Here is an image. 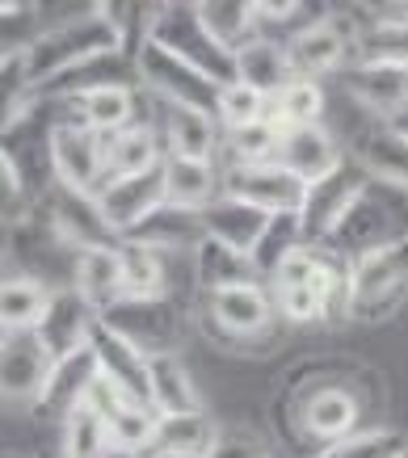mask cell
<instances>
[{"label": "cell", "mask_w": 408, "mask_h": 458, "mask_svg": "<svg viewBox=\"0 0 408 458\" xmlns=\"http://www.w3.org/2000/svg\"><path fill=\"white\" fill-rule=\"evenodd\" d=\"M123 55V38L110 26V17L101 13V4H93L89 13H76L59 26H47L43 34H34L26 47V76L30 89H51L55 81L72 76V72L101 64V59ZM127 59V55H123Z\"/></svg>", "instance_id": "6da1fadb"}, {"label": "cell", "mask_w": 408, "mask_h": 458, "mask_svg": "<svg viewBox=\"0 0 408 458\" xmlns=\"http://www.w3.org/2000/svg\"><path fill=\"white\" fill-rule=\"evenodd\" d=\"M135 76L148 93L160 98V106H185V110H219V93L224 84L211 81L202 68H194L190 59H182L177 51H169L165 42L148 38L135 55Z\"/></svg>", "instance_id": "7a4b0ae2"}, {"label": "cell", "mask_w": 408, "mask_h": 458, "mask_svg": "<svg viewBox=\"0 0 408 458\" xmlns=\"http://www.w3.org/2000/svg\"><path fill=\"white\" fill-rule=\"evenodd\" d=\"M98 319L110 333L131 341L143 358L182 353L185 316H182V303H177L173 294H160V299H118V303L106 307Z\"/></svg>", "instance_id": "3957f363"}, {"label": "cell", "mask_w": 408, "mask_h": 458, "mask_svg": "<svg viewBox=\"0 0 408 458\" xmlns=\"http://www.w3.org/2000/svg\"><path fill=\"white\" fill-rule=\"evenodd\" d=\"M408 299V240L350 261V316L383 319Z\"/></svg>", "instance_id": "277c9868"}, {"label": "cell", "mask_w": 408, "mask_h": 458, "mask_svg": "<svg viewBox=\"0 0 408 458\" xmlns=\"http://www.w3.org/2000/svg\"><path fill=\"white\" fill-rule=\"evenodd\" d=\"M47 160H51V173H55V185L72 190V194L98 198L106 190V181H110L106 135H98L81 118L76 123H55L47 131Z\"/></svg>", "instance_id": "5b68a950"}, {"label": "cell", "mask_w": 408, "mask_h": 458, "mask_svg": "<svg viewBox=\"0 0 408 458\" xmlns=\"http://www.w3.org/2000/svg\"><path fill=\"white\" fill-rule=\"evenodd\" d=\"M395 240H408L404 223L395 215L392 198H387V185H366V194L350 207V215L337 223V232L328 236L324 249H333L345 261H358L366 252L383 249V244H395Z\"/></svg>", "instance_id": "8992f818"}, {"label": "cell", "mask_w": 408, "mask_h": 458, "mask_svg": "<svg viewBox=\"0 0 408 458\" xmlns=\"http://www.w3.org/2000/svg\"><path fill=\"white\" fill-rule=\"evenodd\" d=\"M152 38L165 42L169 51H177L182 59H190L194 68H202L211 81L232 84L236 81V55L224 51L219 42L202 30L194 4H156V21H152Z\"/></svg>", "instance_id": "52a82bcc"}, {"label": "cell", "mask_w": 408, "mask_h": 458, "mask_svg": "<svg viewBox=\"0 0 408 458\" xmlns=\"http://www.w3.org/2000/svg\"><path fill=\"white\" fill-rule=\"evenodd\" d=\"M366 168L358 160H345L337 173H328V177L311 181L308 185V198H303V210H299V223H303V244L308 249H324L328 236L337 232V223L350 215V207L358 198L366 194Z\"/></svg>", "instance_id": "ba28073f"}, {"label": "cell", "mask_w": 408, "mask_h": 458, "mask_svg": "<svg viewBox=\"0 0 408 458\" xmlns=\"http://www.w3.org/2000/svg\"><path fill=\"white\" fill-rule=\"evenodd\" d=\"M55 370V353L38 333H4L0 336V387L4 403L38 408L47 378Z\"/></svg>", "instance_id": "9c48e42d"}, {"label": "cell", "mask_w": 408, "mask_h": 458, "mask_svg": "<svg viewBox=\"0 0 408 458\" xmlns=\"http://www.w3.org/2000/svg\"><path fill=\"white\" fill-rule=\"evenodd\" d=\"M224 194L244 207L266 210V215H299L308 185L269 160V165H232L224 173Z\"/></svg>", "instance_id": "30bf717a"}, {"label": "cell", "mask_w": 408, "mask_h": 458, "mask_svg": "<svg viewBox=\"0 0 408 458\" xmlns=\"http://www.w3.org/2000/svg\"><path fill=\"white\" fill-rule=\"evenodd\" d=\"M165 202H169L165 165L152 168V173H140V177H114V181H106V190L98 194L101 215H106V223H110V232L118 240L135 236Z\"/></svg>", "instance_id": "8fae6325"}, {"label": "cell", "mask_w": 408, "mask_h": 458, "mask_svg": "<svg viewBox=\"0 0 408 458\" xmlns=\"http://www.w3.org/2000/svg\"><path fill=\"white\" fill-rule=\"evenodd\" d=\"M43 219L72 257L85 249H110V244H118V236L110 232V223H106V215H101V207H98V198L72 194V190H59L55 185V190L47 194Z\"/></svg>", "instance_id": "7c38bea8"}, {"label": "cell", "mask_w": 408, "mask_h": 458, "mask_svg": "<svg viewBox=\"0 0 408 458\" xmlns=\"http://www.w3.org/2000/svg\"><path fill=\"white\" fill-rule=\"evenodd\" d=\"M299 429L303 437H316L320 445H333V442H345L358 433L362 425V403L353 395L350 387H337V383H320V387L303 391L299 400Z\"/></svg>", "instance_id": "4fadbf2b"}, {"label": "cell", "mask_w": 408, "mask_h": 458, "mask_svg": "<svg viewBox=\"0 0 408 458\" xmlns=\"http://www.w3.org/2000/svg\"><path fill=\"white\" fill-rule=\"evenodd\" d=\"M93 328H98V307L89 303L76 286H55V299H51L43 324L34 333L43 336L47 349L59 361V358H68V353H76V349H89Z\"/></svg>", "instance_id": "5bb4252c"}, {"label": "cell", "mask_w": 408, "mask_h": 458, "mask_svg": "<svg viewBox=\"0 0 408 458\" xmlns=\"http://www.w3.org/2000/svg\"><path fill=\"white\" fill-rule=\"evenodd\" d=\"M350 160L366 168L375 185H387L395 194H408V140L387 123H375L358 131L350 143Z\"/></svg>", "instance_id": "9a60e30c"}, {"label": "cell", "mask_w": 408, "mask_h": 458, "mask_svg": "<svg viewBox=\"0 0 408 458\" xmlns=\"http://www.w3.org/2000/svg\"><path fill=\"white\" fill-rule=\"evenodd\" d=\"M345 89L366 114L379 123H395L408 114V68H387V64H353L345 72Z\"/></svg>", "instance_id": "2e32d148"}, {"label": "cell", "mask_w": 408, "mask_h": 458, "mask_svg": "<svg viewBox=\"0 0 408 458\" xmlns=\"http://www.w3.org/2000/svg\"><path fill=\"white\" fill-rule=\"evenodd\" d=\"M98 378H101V370H98V353H93V345L76 349V353H68V358H59L55 370H51V378H47V387H43L38 412L64 425V420L89 400V391H93Z\"/></svg>", "instance_id": "e0dca14e"}, {"label": "cell", "mask_w": 408, "mask_h": 458, "mask_svg": "<svg viewBox=\"0 0 408 458\" xmlns=\"http://www.w3.org/2000/svg\"><path fill=\"white\" fill-rule=\"evenodd\" d=\"M345 160H350V156L341 152L337 140H333L324 126H295V131H286L278 143V156H274V165H282L286 173H295L303 185L337 173Z\"/></svg>", "instance_id": "ac0fdd59"}, {"label": "cell", "mask_w": 408, "mask_h": 458, "mask_svg": "<svg viewBox=\"0 0 408 458\" xmlns=\"http://www.w3.org/2000/svg\"><path fill=\"white\" fill-rule=\"evenodd\" d=\"M291 47V59H295V72L299 76H308V81H316V76H328V72H337L345 59H350V51L358 47V42L341 30L337 17H320V21H311V26H303L295 34V38L286 42Z\"/></svg>", "instance_id": "d6986e66"}, {"label": "cell", "mask_w": 408, "mask_h": 458, "mask_svg": "<svg viewBox=\"0 0 408 458\" xmlns=\"http://www.w3.org/2000/svg\"><path fill=\"white\" fill-rule=\"evenodd\" d=\"M89 345L98 353V370L110 387H118L127 400L148 403V358H143L140 349L131 345V341H123L118 333H110L101 319H98V328H93V336H89Z\"/></svg>", "instance_id": "ffe728a7"}, {"label": "cell", "mask_w": 408, "mask_h": 458, "mask_svg": "<svg viewBox=\"0 0 408 458\" xmlns=\"http://www.w3.org/2000/svg\"><path fill=\"white\" fill-rule=\"evenodd\" d=\"M160 140H165V156L211 160L215 165V152H219V118L207 110L165 106V114H160Z\"/></svg>", "instance_id": "44dd1931"}, {"label": "cell", "mask_w": 408, "mask_h": 458, "mask_svg": "<svg viewBox=\"0 0 408 458\" xmlns=\"http://www.w3.org/2000/svg\"><path fill=\"white\" fill-rule=\"evenodd\" d=\"M72 106L81 110V123L93 126L98 135H123L131 126L140 123V98H135V84L127 81H106V84H93L85 93H72Z\"/></svg>", "instance_id": "7402d4cb"}, {"label": "cell", "mask_w": 408, "mask_h": 458, "mask_svg": "<svg viewBox=\"0 0 408 458\" xmlns=\"http://www.w3.org/2000/svg\"><path fill=\"white\" fill-rule=\"evenodd\" d=\"M148 403L160 417H177V412H207L202 408V391H198L190 366L182 353H160L148 358Z\"/></svg>", "instance_id": "603a6c76"}, {"label": "cell", "mask_w": 408, "mask_h": 458, "mask_svg": "<svg viewBox=\"0 0 408 458\" xmlns=\"http://www.w3.org/2000/svg\"><path fill=\"white\" fill-rule=\"evenodd\" d=\"M295 76L299 72H295V59H291L286 42H274L257 34L253 42H244L236 51V81L253 84L257 93H266V98H278Z\"/></svg>", "instance_id": "cb8c5ba5"}, {"label": "cell", "mask_w": 408, "mask_h": 458, "mask_svg": "<svg viewBox=\"0 0 408 458\" xmlns=\"http://www.w3.org/2000/svg\"><path fill=\"white\" fill-rule=\"evenodd\" d=\"M269 219H274V215H266V210H257V207H244V202H236V198H227V194H219L211 207L202 210L207 236L227 244V249L244 252V257H253L257 240L266 236Z\"/></svg>", "instance_id": "d4e9b609"}, {"label": "cell", "mask_w": 408, "mask_h": 458, "mask_svg": "<svg viewBox=\"0 0 408 458\" xmlns=\"http://www.w3.org/2000/svg\"><path fill=\"white\" fill-rule=\"evenodd\" d=\"M72 286L98 307V316L106 307L118 303V299L127 294L123 291V252H118V244L76 252V257H72Z\"/></svg>", "instance_id": "484cf974"}, {"label": "cell", "mask_w": 408, "mask_h": 458, "mask_svg": "<svg viewBox=\"0 0 408 458\" xmlns=\"http://www.w3.org/2000/svg\"><path fill=\"white\" fill-rule=\"evenodd\" d=\"M190 257H194V282L202 286V294H219V291H232V286H253V282H261L253 257L227 249V244H219V240H211V236L202 240Z\"/></svg>", "instance_id": "4316f807"}, {"label": "cell", "mask_w": 408, "mask_h": 458, "mask_svg": "<svg viewBox=\"0 0 408 458\" xmlns=\"http://www.w3.org/2000/svg\"><path fill=\"white\" fill-rule=\"evenodd\" d=\"M55 299V286L38 274H13L0 291V328L4 333H34L43 324L47 307Z\"/></svg>", "instance_id": "83f0119b"}, {"label": "cell", "mask_w": 408, "mask_h": 458, "mask_svg": "<svg viewBox=\"0 0 408 458\" xmlns=\"http://www.w3.org/2000/svg\"><path fill=\"white\" fill-rule=\"evenodd\" d=\"M127 240H140V244H148V249L156 252H177V249H190L194 252L202 240H207V223H202V210H185V207H173V202H165V207L156 210L152 219L143 223L135 236Z\"/></svg>", "instance_id": "f1b7e54d"}, {"label": "cell", "mask_w": 408, "mask_h": 458, "mask_svg": "<svg viewBox=\"0 0 408 458\" xmlns=\"http://www.w3.org/2000/svg\"><path fill=\"white\" fill-rule=\"evenodd\" d=\"M165 190H169L173 207L207 210L215 198L224 194V177L215 173L211 160H182V156H165Z\"/></svg>", "instance_id": "f546056e"}, {"label": "cell", "mask_w": 408, "mask_h": 458, "mask_svg": "<svg viewBox=\"0 0 408 458\" xmlns=\"http://www.w3.org/2000/svg\"><path fill=\"white\" fill-rule=\"evenodd\" d=\"M165 165V140L160 131L135 123L123 135H106V168L114 177H140V173H152V168Z\"/></svg>", "instance_id": "4dcf8cb0"}, {"label": "cell", "mask_w": 408, "mask_h": 458, "mask_svg": "<svg viewBox=\"0 0 408 458\" xmlns=\"http://www.w3.org/2000/svg\"><path fill=\"white\" fill-rule=\"evenodd\" d=\"M198 21H202V30L211 34L224 51H232L236 55L244 42H253L257 34V13H253V0H198L194 4Z\"/></svg>", "instance_id": "1f68e13d"}, {"label": "cell", "mask_w": 408, "mask_h": 458, "mask_svg": "<svg viewBox=\"0 0 408 458\" xmlns=\"http://www.w3.org/2000/svg\"><path fill=\"white\" fill-rule=\"evenodd\" d=\"M110 442L118 454H131V458H148L160 442V412L152 403H140V400H127L118 403L110 417Z\"/></svg>", "instance_id": "d6a6232c"}, {"label": "cell", "mask_w": 408, "mask_h": 458, "mask_svg": "<svg viewBox=\"0 0 408 458\" xmlns=\"http://www.w3.org/2000/svg\"><path fill=\"white\" fill-rule=\"evenodd\" d=\"M118 252H123V299H160L169 291V265H165V252L148 249L140 240H118Z\"/></svg>", "instance_id": "836d02e7"}, {"label": "cell", "mask_w": 408, "mask_h": 458, "mask_svg": "<svg viewBox=\"0 0 408 458\" xmlns=\"http://www.w3.org/2000/svg\"><path fill=\"white\" fill-rule=\"evenodd\" d=\"M64 458H114L110 420L93 400H85L64 420Z\"/></svg>", "instance_id": "e575fe53"}, {"label": "cell", "mask_w": 408, "mask_h": 458, "mask_svg": "<svg viewBox=\"0 0 408 458\" xmlns=\"http://www.w3.org/2000/svg\"><path fill=\"white\" fill-rule=\"evenodd\" d=\"M219 442V425L207 412H177V417H160V442L156 450H169V454H190V458H207Z\"/></svg>", "instance_id": "d590c367"}, {"label": "cell", "mask_w": 408, "mask_h": 458, "mask_svg": "<svg viewBox=\"0 0 408 458\" xmlns=\"http://www.w3.org/2000/svg\"><path fill=\"white\" fill-rule=\"evenodd\" d=\"M320 114H324V89H320V81L295 76V81H291L278 98H274L269 123L286 135V131H295V126H320Z\"/></svg>", "instance_id": "8d00e7d4"}, {"label": "cell", "mask_w": 408, "mask_h": 458, "mask_svg": "<svg viewBox=\"0 0 408 458\" xmlns=\"http://www.w3.org/2000/svg\"><path fill=\"white\" fill-rule=\"evenodd\" d=\"M358 64H387V68H408V21L404 17H379L375 26L358 34Z\"/></svg>", "instance_id": "74e56055"}, {"label": "cell", "mask_w": 408, "mask_h": 458, "mask_svg": "<svg viewBox=\"0 0 408 458\" xmlns=\"http://www.w3.org/2000/svg\"><path fill=\"white\" fill-rule=\"evenodd\" d=\"M295 249H303V223H299V215H274L266 227V236L257 240V249H253V265L266 286H269V278L278 274V265Z\"/></svg>", "instance_id": "f35d334b"}, {"label": "cell", "mask_w": 408, "mask_h": 458, "mask_svg": "<svg viewBox=\"0 0 408 458\" xmlns=\"http://www.w3.org/2000/svg\"><path fill=\"white\" fill-rule=\"evenodd\" d=\"M408 437L395 429H358L345 442L320 445L311 458H404Z\"/></svg>", "instance_id": "ab89813d"}, {"label": "cell", "mask_w": 408, "mask_h": 458, "mask_svg": "<svg viewBox=\"0 0 408 458\" xmlns=\"http://www.w3.org/2000/svg\"><path fill=\"white\" fill-rule=\"evenodd\" d=\"M269 110H274V98L257 93L253 84L232 81V84H224V93H219V110H215V118H219L227 131H236V126L266 123Z\"/></svg>", "instance_id": "60d3db41"}, {"label": "cell", "mask_w": 408, "mask_h": 458, "mask_svg": "<svg viewBox=\"0 0 408 458\" xmlns=\"http://www.w3.org/2000/svg\"><path fill=\"white\" fill-rule=\"evenodd\" d=\"M282 131L274 123H253V126H236L224 135V148L232 152V165H269L278 156Z\"/></svg>", "instance_id": "b9f144b4"}, {"label": "cell", "mask_w": 408, "mask_h": 458, "mask_svg": "<svg viewBox=\"0 0 408 458\" xmlns=\"http://www.w3.org/2000/svg\"><path fill=\"white\" fill-rule=\"evenodd\" d=\"M278 299V316L291 319V324H320L324 316H333V307L316 286H291V291H274Z\"/></svg>", "instance_id": "7bdbcfd3"}, {"label": "cell", "mask_w": 408, "mask_h": 458, "mask_svg": "<svg viewBox=\"0 0 408 458\" xmlns=\"http://www.w3.org/2000/svg\"><path fill=\"white\" fill-rule=\"evenodd\" d=\"M316 261H320V249H295L286 261L278 265V274L269 278V291H291V286H308L311 274H316Z\"/></svg>", "instance_id": "ee69618b"}, {"label": "cell", "mask_w": 408, "mask_h": 458, "mask_svg": "<svg viewBox=\"0 0 408 458\" xmlns=\"http://www.w3.org/2000/svg\"><path fill=\"white\" fill-rule=\"evenodd\" d=\"M207 458H274L269 445L249 429H219V442Z\"/></svg>", "instance_id": "f6af8a7d"}, {"label": "cell", "mask_w": 408, "mask_h": 458, "mask_svg": "<svg viewBox=\"0 0 408 458\" xmlns=\"http://www.w3.org/2000/svg\"><path fill=\"white\" fill-rule=\"evenodd\" d=\"M0 177H4V215H9V207H17V202L26 198V177H21V165H17L9 152L0 156Z\"/></svg>", "instance_id": "bcb514c9"}, {"label": "cell", "mask_w": 408, "mask_h": 458, "mask_svg": "<svg viewBox=\"0 0 408 458\" xmlns=\"http://www.w3.org/2000/svg\"><path fill=\"white\" fill-rule=\"evenodd\" d=\"M253 13H257V21H291L295 13H303V4H299V0H286V4L253 0Z\"/></svg>", "instance_id": "7dc6e473"}, {"label": "cell", "mask_w": 408, "mask_h": 458, "mask_svg": "<svg viewBox=\"0 0 408 458\" xmlns=\"http://www.w3.org/2000/svg\"><path fill=\"white\" fill-rule=\"evenodd\" d=\"M387 126H392V131H400V135L408 140V114H400V118H395V123H387Z\"/></svg>", "instance_id": "c3c4849f"}, {"label": "cell", "mask_w": 408, "mask_h": 458, "mask_svg": "<svg viewBox=\"0 0 408 458\" xmlns=\"http://www.w3.org/2000/svg\"><path fill=\"white\" fill-rule=\"evenodd\" d=\"M148 458H190V454H169V450H152Z\"/></svg>", "instance_id": "681fc988"}, {"label": "cell", "mask_w": 408, "mask_h": 458, "mask_svg": "<svg viewBox=\"0 0 408 458\" xmlns=\"http://www.w3.org/2000/svg\"><path fill=\"white\" fill-rule=\"evenodd\" d=\"M114 458H131V454H118V450H114Z\"/></svg>", "instance_id": "f907efd6"}, {"label": "cell", "mask_w": 408, "mask_h": 458, "mask_svg": "<svg viewBox=\"0 0 408 458\" xmlns=\"http://www.w3.org/2000/svg\"><path fill=\"white\" fill-rule=\"evenodd\" d=\"M404 458H408V454H404Z\"/></svg>", "instance_id": "816d5d0a"}]
</instances>
